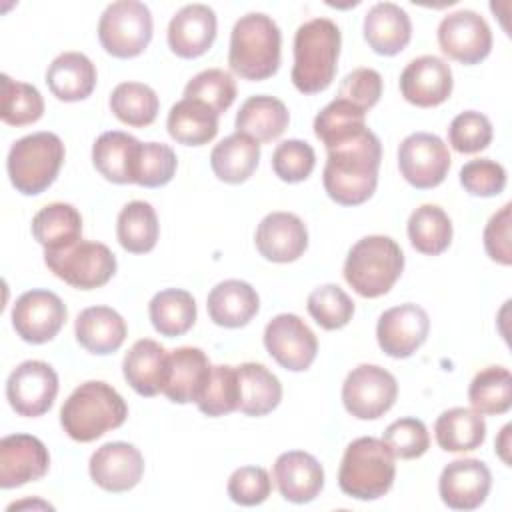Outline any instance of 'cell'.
<instances>
[{
  "label": "cell",
  "instance_id": "1",
  "mask_svg": "<svg viewBox=\"0 0 512 512\" xmlns=\"http://www.w3.org/2000/svg\"><path fill=\"white\" fill-rule=\"evenodd\" d=\"M382 144L372 130L328 150L322 172L326 194L342 206L364 204L378 186Z\"/></svg>",
  "mask_w": 512,
  "mask_h": 512
},
{
  "label": "cell",
  "instance_id": "2",
  "mask_svg": "<svg viewBox=\"0 0 512 512\" xmlns=\"http://www.w3.org/2000/svg\"><path fill=\"white\" fill-rule=\"evenodd\" d=\"M340 44V28L330 18H312L298 26L292 66V84L298 92L318 94L332 84Z\"/></svg>",
  "mask_w": 512,
  "mask_h": 512
},
{
  "label": "cell",
  "instance_id": "3",
  "mask_svg": "<svg viewBox=\"0 0 512 512\" xmlns=\"http://www.w3.org/2000/svg\"><path fill=\"white\" fill-rule=\"evenodd\" d=\"M124 398L106 382L80 384L60 408V424L76 442H92L126 422Z\"/></svg>",
  "mask_w": 512,
  "mask_h": 512
},
{
  "label": "cell",
  "instance_id": "4",
  "mask_svg": "<svg viewBox=\"0 0 512 512\" xmlns=\"http://www.w3.org/2000/svg\"><path fill=\"white\" fill-rule=\"evenodd\" d=\"M280 48L278 24L262 12H250L232 28L228 64L244 80H266L278 72Z\"/></svg>",
  "mask_w": 512,
  "mask_h": 512
},
{
  "label": "cell",
  "instance_id": "5",
  "mask_svg": "<svg viewBox=\"0 0 512 512\" xmlns=\"http://www.w3.org/2000/svg\"><path fill=\"white\" fill-rule=\"evenodd\" d=\"M396 476L394 454L384 440L362 436L352 440L342 456L338 486L356 500H376L384 496Z\"/></svg>",
  "mask_w": 512,
  "mask_h": 512
},
{
  "label": "cell",
  "instance_id": "6",
  "mask_svg": "<svg viewBox=\"0 0 512 512\" xmlns=\"http://www.w3.org/2000/svg\"><path fill=\"white\" fill-rule=\"evenodd\" d=\"M404 270L402 248L390 236H364L348 252L344 280L362 298L386 294Z\"/></svg>",
  "mask_w": 512,
  "mask_h": 512
},
{
  "label": "cell",
  "instance_id": "7",
  "mask_svg": "<svg viewBox=\"0 0 512 512\" xmlns=\"http://www.w3.org/2000/svg\"><path fill=\"white\" fill-rule=\"evenodd\" d=\"M64 154V144L54 132H34L16 140L6 160L12 186L24 196L42 194L56 180Z\"/></svg>",
  "mask_w": 512,
  "mask_h": 512
},
{
  "label": "cell",
  "instance_id": "8",
  "mask_svg": "<svg viewBox=\"0 0 512 512\" xmlns=\"http://www.w3.org/2000/svg\"><path fill=\"white\" fill-rule=\"evenodd\" d=\"M98 40L114 58H134L152 40V14L138 0H118L106 6L98 22Z\"/></svg>",
  "mask_w": 512,
  "mask_h": 512
},
{
  "label": "cell",
  "instance_id": "9",
  "mask_svg": "<svg viewBox=\"0 0 512 512\" xmlns=\"http://www.w3.org/2000/svg\"><path fill=\"white\" fill-rule=\"evenodd\" d=\"M44 262L54 276L78 290L104 286L116 274V256L102 242L78 240L58 252H44Z\"/></svg>",
  "mask_w": 512,
  "mask_h": 512
},
{
  "label": "cell",
  "instance_id": "10",
  "mask_svg": "<svg viewBox=\"0 0 512 512\" xmlns=\"http://www.w3.org/2000/svg\"><path fill=\"white\" fill-rule=\"evenodd\" d=\"M396 378L376 364L356 366L342 384V402L348 414L358 420H376L396 402Z\"/></svg>",
  "mask_w": 512,
  "mask_h": 512
},
{
  "label": "cell",
  "instance_id": "11",
  "mask_svg": "<svg viewBox=\"0 0 512 512\" xmlns=\"http://www.w3.org/2000/svg\"><path fill=\"white\" fill-rule=\"evenodd\" d=\"M450 162L448 146L436 134L414 132L400 142V174L410 186L418 190H430L442 184L450 170Z\"/></svg>",
  "mask_w": 512,
  "mask_h": 512
},
{
  "label": "cell",
  "instance_id": "12",
  "mask_svg": "<svg viewBox=\"0 0 512 512\" xmlns=\"http://www.w3.org/2000/svg\"><path fill=\"white\" fill-rule=\"evenodd\" d=\"M58 394V374L42 360L18 364L6 382V398L12 410L26 418L46 414Z\"/></svg>",
  "mask_w": 512,
  "mask_h": 512
},
{
  "label": "cell",
  "instance_id": "13",
  "mask_svg": "<svg viewBox=\"0 0 512 512\" xmlns=\"http://www.w3.org/2000/svg\"><path fill=\"white\" fill-rule=\"evenodd\" d=\"M268 354L286 370L302 372L310 368L318 352L316 334L296 314H278L264 328Z\"/></svg>",
  "mask_w": 512,
  "mask_h": 512
},
{
  "label": "cell",
  "instance_id": "14",
  "mask_svg": "<svg viewBox=\"0 0 512 512\" xmlns=\"http://www.w3.org/2000/svg\"><path fill=\"white\" fill-rule=\"evenodd\" d=\"M440 50L462 64H478L492 50L488 22L474 10H456L438 24Z\"/></svg>",
  "mask_w": 512,
  "mask_h": 512
},
{
  "label": "cell",
  "instance_id": "15",
  "mask_svg": "<svg viewBox=\"0 0 512 512\" xmlns=\"http://www.w3.org/2000/svg\"><path fill=\"white\" fill-rule=\"evenodd\" d=\"M68 310L58 294L50 290H28L12 308V326L16 334L30 344L52 340L64 326Z\"/></svg>",
  "mask_w": 512,
  "mask_h": 512
},
{
  "label": "cell",
  "instance_id": "16",
  "mask_svg": "<svg viewBox=\"0 0 512 512\" xmlns=\"http://www.w3.org/2000/svg\"><path fill=\"white\" fill-rule=\"evenodd\" d=\"M430 318L418 304L406 302L388 308L376 324V340L384 354L392 358L412 356L428 338Z\"/></svg>",
  "mask_w": 512,
  "mask_h": 512
},
{
  "label": "cell",
  "instance_id": "17",
  "mask_svg": "<svg viewBox=\"0 0 512 512\" xmlns=\"http://www.w3.org/2000/svg\"><path fill=\"white\" fill-rule=\"evenodd\" d=\"M48 468V448L36 436L10 434L0 440V486L4 490L40 480Z\"/></svg>",
  "mask_w": 512,
  "mask_h": 512
},
{
  "label": "cell",
  "instance_id": "18",
  "mask_svg": "<svg viewBox=\"0 0 512 512\" xmlns=\"http://www.w3.org/2000/svg\"><path fill=\"white\" fill-rule=\"evenodd\" d=\"M492 486L490 468L476 458H460L444 466L438 492L452 510H474L484 504Z\"/></svg>",
  "mask_w": 512,
  "mask_h": 512
},
{
  "label": "cell",
  "instance_id": "19",
  "mask_svg": "<svg viewBox=\"0 0 512 512\" xmlns=\"http://www.w3.org/2000/svg\"><path fill=\"white\" fill-rule=\"evenodd\" d=\"M88 472L102 490L128 492L144 474V458L128 442H106L90 456Z\"/></svg>",
  "mask_w": 512,
  "mask_h": 512
},
{
  "label": "cell",
  "instance_id": "20",
  "mask_svg": "<svg viewBox=\"0 0 512 512\" xmlns=\"http://www.w3.org/2000/svg\"><path fill=\"white\" fill-rule=\"evenodd\" d=\"M452 70L438 56H420L406 64L400 74V92L406 102L418 108H432L452 94Z\"/></svg>",
  "mask_w": 512,
  "mask_h": 512
},
{
  "label": "cell",
  "instance_id": "21",
  "mask_svg": "<svg viewBox=\"0 0 512 512\" xmlns=\"http://www.w3.org/2000/svg\"><path fill=\"white\" fill-rule=\"evenodd\" d=\"M212 374L208 356L194 346H182L168 352L162 394L176 404L198 402Z\"/></svg>",
  "mask_w": 512,
  "mask_h": 512
},
{
  "label": "cell",
  "instance_id": "22",
  "mask_svg": "<svg viewBox=\"0 0 512 512\" xmlns=\"http://www.w3.org/2000/svg\"><path fill=\"white\" fill-rule=\"evenodd\" d=\"M256 250L270 262L298 260L308 248L306 224L292 212H270L256 228Z\"/></svg>",
  "mask_w": 512,
  "mask_h": 512
},
{
  "label": "cell",
  "instance_id": "23",
  "mask_svg": "<svg viewBox=\"0 0 512 512\" xmlns=\"http://www.w3.org/2000/svg\"><path fill=\"white\" fill-rule=\"evenodd\" d=\"M278 492L294 504L312 502L324 488V468L308 452L290 450L276 458L272 470Z\"/></svg>",
  "mask_w": 512,
  "mask_h": 512
},
{
  "label": "cell",
  "instance_id": "24",
  "mask_svg": "<svg viewBox=\"0 0 512 512\" xmlns=\"http://www.w3.org/2000/svg\"><path fill=\"white\" fill-rule=\"evenodd\" d=\"M216 38V14L206 4L180 8L168 24V46L180 58H198Z\"/></svg>",
  "mask_w": 512,
  "mask_h": 512
},
{
  "label": "cell",
  "instance_id": "25",
  "mask_svg": "<svg viewBox=\"0 0 512 512\" xmlns=\"http://www.w3.org/2000/svg\"><path fill=\"white\" fill-rule=\"evenodd\" d=\"M364 38L376 54L396 56L412 38L410 16L394 2H378L364 16Z\"/></svg>",
  "mask_w": 512,
  "mask_h": 512
},
{
  "label": "cell",
  "instance_id": "26",
  "mask_svg": "<svg viewBox=\"0 0 512 512\" xmlns=\"http://www.w3.org/2000/svg\"><path fill=\"white\" fill-rule=\"evenodd\" d=\"M206 308L214 324L222 328H240L256 316L260 308V298L248 282L232 278L218 282L210 290Z\"/></svg>",
  "mask_w": 512,
  "mask_h": 512
},
{
  "label": "cell",
  "instance_id": "27",
  "mask_svg": "<svg viewBox=\"0 0 512 512\" xmlns=\"http://www.w3.org/2000/svg\"><path fill=\"white\" fill-rule=\"evenodd\" d=\"M168 352L152 338H142L132 344L122 362V372L130 388L140 396H156L162 392L166 376Z\"/></svg>",
  "mask_w": 512,
  "mask_h": 512
},
{
  "label": "cell",
  "instance_id": "28",
  "mask_svg": "<svg viewBox=\"0 0 512 512\" xmlns=\"http://www.w3.org/2000/svg\"><path fill=\"white\" fill-rule=\"evenodd\" d=\"M96 66L82 52H64L52 60L46 70L50 92L62 102H78L96 88Z\"/></svg>",
  "mask_w": 512,
  "mask_h": 512
},
{
  "label": "cell",
  "instance_id": "29",
  "mask_svg": "<svg viewBox=\"0 0 512 512\" xmlns=\"http://www.w3.org/2000/svg\"><path fill=\"white\" fill-rule=\"evenodd\" d=\"M74 332L84 350L106 356L122 346L126 338V322L108 306H90L76 316Z\"/></svg>",
  "mask_w": 512,
  "mask_h": 512
},
{
  "label": "cell",
  "instance_id": "30",
  "mask_svg": "<svg viewBox=\"0 0 512 512\" xmlns=\"http://www.w3.org/2000/svg\"><path fill=\"white\" fill-rule=\"evenodd\" d=\"M32 236L44 252H58L82 238V216L66 202L46 204L32 218Z\"/></svg>",
  "mask_w": 512,
  "mask_h": 512
},
{
  "label": "cell",
  "instance_id": "31",
  "mask_svg": "<svg viewBox=\"0 0 512 512\" xmlns=\"http://www.w3.org/2000/svg\"><path fill=\"white\" fill-rule=\"evenodd\" d=\"M290 114L282 100L274 96H250L236 114V132L248 134L256 142H272L288 128Z\"/></svg>",
  "mask_w": 512,
  "mask_h": 512
},
{
  "label": "cell",
  "instance_id": "32",
  "mask_svg": "<svg viewBox=\"0 0 512 512\" xmlns=\"http://www.w3.org/2000/svg\"><path fill=\"white\" fill-rule=\"evenodd\" d=\"M260 160V144L248 134L234 132L220 140L210 152L212 172L228 184L248 180Z\"/></svg>",
  "mask_w": 512,
  "mask_h": 512
},
{
  "label": "cell",
  "instance_id": "33",
  "mask_svg": "<svg viewBox=\"0 0 512 512\" xmlns=\"http://www.w3.org/2000/svg\"><path fill=\"white\" fill-rule=\"evenodd\" d=\"M140 144V140L120 130L100 134L92 146L94 168L108 182L132 184V166Z\"/></svg>",
  "mask_w": 512,
  "mask_h": 512
},
{
  "label": "cell",
  "instance_id": "34",
  "mask_svg": "<svg viewBox=\"0 0 512 512\" xmlns=\"http://www.w3.org/2000/svg\"><path fill=\"white\" fill-rule=\"evenodd\" d=\"M166 128L178 144L202 146L218 134V114L198 100L182 98L170 108Z\"/></svg>",
  "mask_w": 512,
  "mask_h": 512
},
{
  "label": "cell",
  "instance_id": "35",
  "mask_svg": "<svg viewBox=\"0 0 512 512\" xmlns=\"http://www.w3.org/2000/svg\"><path fill=\"white\" fill-rule=\"evenodd\" d=\"M240 404L238 410L246 416H264L282 400L280 380L262 364L244 362L236 366Z\"/></svg>",
  "mask_w": 512,
  "mask_h": 512
},
{
  "label": "cell",
  "instance_id": "36",
  "mask_svg": "<svg viewBox=\"0 0 512 512\" xmlns=\"http://www.w3.org/2000/svg\"><path fill=\"white\" fill-rule=\"evenodd\" d=\"M434 436L438 446L446 452H470L482 446L486 422L476 410L456 406L436 418Z\"/></svg>",
  "mask_w": 512,
  "mask_h": 512
},
{
  "label": "cell",
  "instance_id": "37",
  "mask_svg": "<svg viewBox=\"0 0 512 512\" xmlns=\"http://www.w3.org/2000/svg\"><path fill=\"white\" fill-rule=\"evenodd\" d=\"M148 314L154 330L160 336L174 338L186 334L196 322V302L190 292L180 288H166L152 296Z\"/></svg>",
  "mask_w": 512,
  "mask_h": 512
},
{
  "label": "cell",
  "instance_id": "38",
  "mask_svg": "<svg viewBox=\"0 0 512 512\" xmlns=\"http://www.w3.org/2000/svg\"><path fill=\"white\" fill-rule=\"evenodd\" d=\"M366 130V112L344 98L326 104L314 118V134L326 150L348 142Z\"/></svg>",
  "mask_w": 512,
  "mask_h": 512
},
{
  "label": "cell",
  "instance_id": "39",
  "mask_svg": "<svg viewBox=\"0 0 512 512\" xmlns=\"http://www.w3.org/2000/svg\"><path fill=\"white\" fill-rule=\"evenodd\" d=\"M158 216L152 204L144 200L128 202L116 220V236L120 246L132 254H146L158 242Z\"/></svg>",
  "mask_w": 512,
  "mask_h": 512
},
{
  "label": "cell",
  "instance_id": "40",
  "mask_svg": "<svg viewBox=\"0 0 512 512\" xmlns=\"http://www.w3.org/2000/svg\"><path fill=\"white\" fill-rule=\"evenodd\" d=\"M408 238L418 252L438 256L452 242V220L440 206L422 204L408 218Z\"/></svg>",
  "mask_w": 512,
  "mask_h": 512
},
{
  "label": "cell",
  "instance_id": "41",
  "mask_svg": "<svg viewBox=\"0 0 512 512\" xmlns=\"http://www.w3.org/2000/svg\"><path fill=\"white\" fill-rule=\"evenodd\" d=\"M112 114L128 126H150L160 110L158 94L142 82H122L110 94Z\"/></svg>",
  "mask_w": 512,
  "mask_h": 512
},
{
  "label": "cell",
  "instance_id": "42",
  "mask_svg": "<svg viewBox=\"0 0 512 512\" xmlns=\"http://www.w3.org/2000/svg\"><path fill=\"white\" fill-rule=\"evenodd\" d=\"M468 400L478 414H504L512 406V376L504 366L480 370L468 388Z\"/></svg>",
  "mask_w": 512,
  "mask_h": 512
},
{
  "label": "cell",
  "instance_id": "43",
  "mask_svg": "<svg viewBox=\"0 0 512 512\" xmlns=\"http://www.w3.org/2000/svg\"><path fill=\"white\" fill-rule=\"evenodd\" d=\"M178 168L176 152L162 142L140 144L134 166H132V184L144 188H158L168 184Z\"/></svg>",
  "mask_w": 512,
  "mask_h": 512
},
{
  "label": "cell",
  "instance_id": "44",
  "mask_svg": "<svg viewBox=\"0 0 512 512\" xmlns=\"http://www.w3.org/2000/svg\"><path fill=\"white\" fill-rule=\"evenodd\" d=\"M44 114V100L40 92L26 82H16L2 74V122L10 126L34 124Z\"/></svg>",
  "mask_w": 512,
  "mask_h": 512
},
{
  "label": "cell",
  "instance_id": "45",
  "mask_svg": "<svg viewBox=\"0 0 512 512\" xmlns=\"http://www.w3.org/2000/svg\"><path fill=\"white\" fill-rule=\"evenodd\" d=\"M306 308L314 322L324 330L344 328L354 316V302L338 284L314 288L308 296Z\"/></svg>",
  "mask_w": 512,
  "mask_h": 512
},
{
  "label": "cell",
  "instance_id": "46",
  "mask_svg": "<svg viewBox=\"0 0 512 512\" xmlns=\"http://www.w3.org/2000/svg\"><path fill=\"white\" fill-rule=\"evenodd\" d=\"M184 98L198 100L220 116L236 100V82L228 72L220 68H208L188 80L184 86Z\"/></svg>",
  "mask_w": 512,
  "mask_h": 512
},
{
  "label": "cell",
  "instance_id": "47",
  "mask_svg": "<svg viewBox=\"0 0 512 512\" xmlns=\"http://www.w3.org/2000/svg\"><path fill=\"white\" fill-rule=\"evenodd\" d=\"M196 404L202 414L212 418L238 410L240 388H238L236 368L228 364L212 366V374L206 384V390Z\"/></svg>",
  "mask_w": 512,
  "mask_h": 512
},
{
  "label": "cell",
  "instance_id": "48",
  "mask_svg": "<svg viewBox=\"0 0 512 512\" xmlns=\"http://www.w3.org/2000/svg\"><path fill=\"white\" fill-rule=\"evenodd\" d=\"M448 142L460 154H476L492 142V122L476 110L460 112L448 126Z\"/></svg>",
  "mask_w": 512,
  "mask_h": 512
},
{
  "label": "cell",
  "instance_id": "49",
  "mask_svg": "<svg viewBox=\"0 0 512 512\" xmlns=\"http://www.w3.org/2000/svg\"><path fill=\"white\" fill-rule=\"evenodd\" d=\"M316 166L314 148L304 140H284L272 154V170L284 182L306 180Z\"/></svg>",
  "mask_w": 512,
  "mask_h": 512
},
{
  "label": "cell",
  "instance_id": "50",
  "mask_svg": "<svg viewBox=\"0 0 512 512\" xmlns=\"http://www.w3.org/2000/svg\"><path fill=\"white\" fill-rule=\"evenodd\" d=\"M382 440L388 444L390 452L402 460L420 458L430 446V436H428L426 424L418 418L394 420L384 430Z\"/></svg>",
  "mask_w": 512,
  "mask_h": 512
},
{
  "label": "cell",
  "instance_id": "51",
  "mask_svg": "<svg viewBox=\"0 0 512 512\" xmlns=\"http://www.w3.org/2000/svg\"><path fill=\"white\" fill-rule=\"evenodd\" d=\"M460 184L472 196H498L506 186V170L490 158L470 160L460 170Z\"/></svg>",
  "mask_w": 512,
  "mask_h": 512
},
{
  "label": "cell",
  "instance_id": "52",
  "mask_svg": "<svg viewBox=\"0 0 512 512\" xmlns=\"http://www.w3.org/2000/svg\"><path fill=\"white\" fill-rule=\"evenodd\" d=\"M228 496L240 506L262 504L272 492L270 474L260 466H242L228 480Z\"/></svg>",
  "mask_w": 512,
  "mask_h": 512
},
{
  "label": "cell",
  "instance_id": "53",
  "mask_svg": "<svg viewBox=\"0 0 512 512\" xmlns=\"http://www.w3.org/2000/svg\"><path fill=\"white\" fill-rule=\"evenodd\" d=\"M382 96V76L372 68H356L344 76L338 86V98L352 102L368 112Z\"/></svg>",
  "mask_w": 512,
  "mask_h": 512
},
{
  "label": "cell",
  "instance_id": "54",
  "mask_svg": "<svg viewBox=\"0 0 512 512\" xmlns=\"http://www.w3.org/2000/svg\"><path fill=\"white\" fill-rule=\"evenodd\" d=\"M510 210L512 204H504L496 214L490 216L486 228H484V250L486 254L502 264H512V248H510Z\"/></svg>",
  "mask_w": 512,
  "mask_h": 512
},
{
  "label": "cell",
  "instance_id": "55",
  "mask_svg": "<svg viewBox=\"0 0 512 512\" xmlns=\"http://www.w3.org/2000/svg\"><path fill=\"white\" fill-rule=\"evenodd\" d=\"M510 430H512V426H510V424H506V426L502 428V432H500L498 440H496V452H498L500 460H502L506 466H510V456H508V452H510V442H508V438H510Z\"/></svg>",
  "mask_w": 512,
  "mask_h": 512
}]
</instances>
